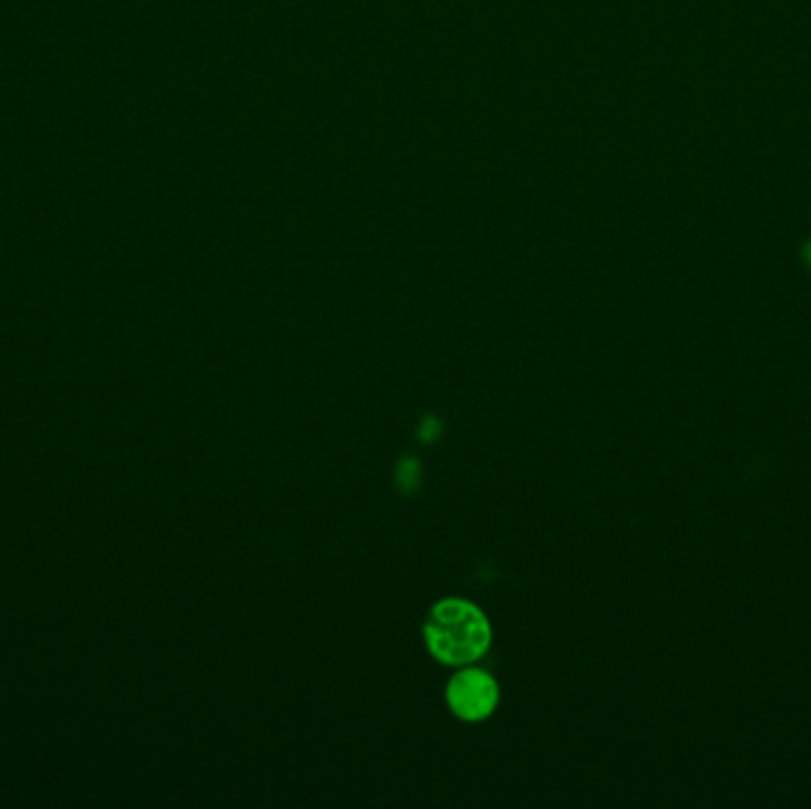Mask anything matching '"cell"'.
<instances>
[{"label":"cell","instance_id":"cell-1","mask_svg":"<svg viewBox=\"0 0 811 809\" xmlns=\"http://www.w3.org/2000/svg\"><path fill=\"white\" fill-rule=\"evenodd\" d=\"M427 653L439 665L463 667L480 662L494 641L489 615L477 603L461 596H446L430 608L423 624Z\"/></svg>","mask_w":811,"mask_h":809},{"label":"cell","instance_id":"cell-2","mask_svg":"<svg viewBox=\"0 0 811 809\" xmlns=\"http://www.w3.org/2000/svg\"><path fill=\"white\" fill-rule=\"evenodd\" d=\"M444 698L453 717L465 724H480L494 717L501 705V684L489 670L472 662L456 667L446 681Z\"/></svg>","mask_w":811,"mask_h":809},{"label":"cell","instance_id":"cell-3","mask_svg":"<svg viewBox=\"0 0 811 809\" xmlns=\"http://www.w3.org/2000/svg\"><path fill=\"white\" fill-rule=\"evenodd\" d=\"M807 257H809V264H811V247H809V252H807Z\"/></svg>","mask_w":811,"mask_h":809}]
</instances>
